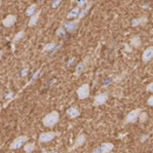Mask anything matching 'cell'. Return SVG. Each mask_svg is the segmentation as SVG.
<instances>
[{"label":"cell","instance_id":"6da1fadb","mask_svg":"<svg viewBox=\"0 0 153 153\" xmlns=\"http://www.w3.org/2000/svg\"><path fill=\"white\" fill-rule=\"evenodd\" d=\"M59 121V113L57 111H53V112H50L47 115L44 117L42 119V124L44 126L46 127H53L54 125H57V123Z\"/></svg>","mask_w":153,"mask_h":153},{"label":"cell","instance_id":"7a4b0ae2","mask_svg":"<svg viewBox=\"0 0 153 153\" xmlns=\"http://www.w3.org/2000/svg\"><path fill=\"white\" fill-rule=\"evenodd\" d=\"M141 112H143L141 108H135L133 111L128 112V114L125 117V120H124L125 124H133V123H135L139 119V115H140Z\"/></svg>","mask_w":153,"mask_h":153},{"label":"cell","instance_id":"3957f363","mask_svg":"<svg viewBox=\"0 0 153 153\" xmlns=\"http://www.w3.org/2000/svg\"><path fill=\"white\" fill-rule=\"evenodd\" d=\"M27 140H28V137H27V135H19V137H17V138L12 141V144L10 145V149H11V150H18V149H20L24 144L27 143Z\"/></svg>","mask_w":153,"mask_h":153},{"label":"cell","instance_id":"277c9868","mask_svg":"<svg viewBox=\"0 0 153 153\" xmlns=\"http://www.w3.org/2000/svg\"><path fill=\"white\" fill-rule=\"evenodd\" d=\"M76 94H78V98H79L80 100L87 99V98L90 97V85H88V84L81 85V86L76 90Z\"/></svg>","mask_w":153,"mask_h":153},{"label":"cell","instance_id":"5b68a950","mask_svg":"<svg viewBox=\"0 0 153 153\" xmlns=\"http://www.w3.org/2000/svg\"><path fill=\"white\" fill-rule=\"evenodd\" d=\"M58 135V133L56 132H44L39 135V143L44 144V143H48L51 140H53Z\"/></svg>","mask_w":153,"mask_h":153},{"label":"cell","instance_id":"8992f818","mask_svg":"<svg viewBox=\"0 0 153 153\" xmlns=\"http://www.w3.org/2000/svg\"><path fill=\"white\" fill-rule=\"evenodd\" d=\"M85 141H86V135H85V134H79V135L76 138V140H74L73 145H72V146L68 149V152L74 151L76 149L80 147L81 145H84V144H85Z\"/></svg>","mask_w":153,"mask_h":153},{"label":"cell","instance_id":"52a82bcc","mask_svg":"<svg viewBox=\"0 0 153 153\" xmlns=\"http://www.w3.org/2000/svg\"><path fill=\"white\" fill-rule=\"evenodd\" d=\"M108 99V93L104 92V93H99L94 97V101H93V106H100L104 105Z\"/></svg>","mask_w":153,"mask_h":153},{"label":"cell","instance_id":"ba28073f","mask_svg":"<svg viewBox=\"0 0 153 153\" xmlns=\"http://www.w3.org/2000/svg\"><path fill=\"white\" fill-rule=\"evenodd\" d=\"M143 61L144 62H149V61H151L153 59V46H150V47H147L144 52H143Z\"/></svg>","mask_w":153,"mask_h":153},{"label":"cell","instance_id":"9c48e42d","mask_svg":"<svg viewBox=\"0 0 153 153\" xmlns=\"http://www.w3.org/2000/svg\"><path fill=\"white\" fill-rule=\"evenodd\" d=\"M78 25H79V21L78 20H73V21H66L64 24V27L67 32H74L76 28H78Z\"/></svg>","mask_w":153,"mask_h":153},{"label":"cell","instance_id":"30bf717a","mask_svg":"<svg viewBox=\"0 0 153 153\" xmlns=\"http://www.w3.org/2000/svg\"><path fill=\"white\" fill-rule=\"evenodd\" d=\"M16 21H17V16H14V14H8L5 19L2 20V25H4L5 27H11V26H13V25L16 24Z\"/></svg>","mask_w":153,"mask_h":153},{"label":"cell","instance_id":"8fae6325","mask_svg":"<svg viewBox=\"0 0 153 153\" xmlns=\"http://www.w3.org/2000/svg\"><path fill=\"white\" fill-rule=\"evenodd\" d=\"M147 21H149L147 17L143 16V17H139V18H135V19L132 20V26H133V27H137V26H141V25H145Z\"/></svg>","mask_w":153,"mask_h":153},{"label":"cell","instance_id":"7c38bea8","mask_svg":"<svg viewBox=\"0 0 153 153\" xmlns=\"http://www.w3.org/2000/svg\"><path fill=\"white\" fill-rule=\"evenodd\" d=\"M66 114L68 115V118H71V119H76L78 118L79 115H80V111L76 108V107H70L67 111H66Z\"/></svg>","mask_w":153,"mask_h":153},{"label":"cell","instance_id":"4fadbf2b","mask_svg":"<svg viewBox=\"0 0 153 153\" xmlns=\"http://www.w3.org/2000/svg\"><path fill=\"white\" fill-rule=\"evenodd\" d=\"M113 149H114V145H113L112 143H104V144L100 146L101 153H110Z\"/></svg>","mask_w":153,"mask_h":153},{"label":"cell","instance_id":"5bb4252c","mask_svg":"<svg viewBox=\"0 0 153 153\" xmlns=\"http://www.w3.org/2000/svg\"><path fill=\"white\" fill-rule=\"evenodd\" d=\"M92 5H93V2H92V1H90V2L87 4V6H86V7H84V8L81 10V12H80V14H79V17H78V19H76L78 21H79L80 19H82V18H84V17H85V16L88 13V11L91 10Z\"/></svg>","mask_w":153,"mask_h":153},{"label":"cell","instance_id":"9a60e30c","mask_svg":"<svg viewBox=\"0 0 153 153\" xmlns=\"http://www.w3.org/2000/svg\"><path fill=\"white\" fill-rule=\"evenodd\" d=\"M40 12H41V11H37V13L30 18V21H28V26H30V27H33V26H36V25L38 24L39 17H40Z\"/></svg>","mask_w":153,"mask_h":153},{"label":"cell","instance_id":"2e32d148","mask_svg":"<svg viewBox=\"0 0 153 153\" xmlns=\"http://www.w3.org/2000/svg\"><path fill=\"white\" fill-rule=\"evenodd\" d=\"M36 13H37V4L30 5V6L27 7L26 12H25V14H26L27 17H32V16H34Z\"/></svg>","mask_w":153,"mask_h":153},{"label":"cell","instance_id":"e0dca14e","mask_svg":"<svg viewBox=\"0 0 153 153\" xmlns=\"http://www.w3.org/2000/svg\"><path fill=\"white\" fill-rule=\"evenodd\" d=\"M130 42H131V46L134 47V48H138V47L141 46V40H140L139 36H133L130 40Z\"/></svg>","mask_w":153,"mask_h":153},{"label":"cell","instance_id":"ac0fdd59","mask_svg":"<svg viewBox=\"0 0 153 153\" xmlns=\"http://www.w3.org/2000/svg\"><path fill=\"white\" fill-rule=\"evenodd\" d=\"M79 14H80V7L76 6V7H74L72 11H70V13L67 14V18H68V19H74V18L78 19Z\"/></svg>","mask_w":153,"mask_h":153},{"label":"cell","instance_id":"d6986e66","mask_svg":"<svg viewBox=\"0 0 153 153\" xmlns=\"http://www.w3.org/2000/svg\"><path fill=\"white\" fill-rule=\"evenodd\" d=\"M25 152L26 153H32L34 150H36V145H34V143H27V144H25Z\"/></svg>","mask_w":153,"mask_h":153},{"label":"cell","instance_id":"ffe728a7","mask_svg":"<svg viewBox=\"0 0 153 153\" xmlns=\"http://www.w3.org/2000/svg\"><path fill=\"white\" fill-rule=\"evenodd\" d=\"M56 48V44L54 42H48V44H46L45 46H44V51L45 52H50V51H53Z\"/></svg>","mask_w":153,"mask_h":153},{"label":"cell","instance_id":"44dd1931","mask_svg":"<svg viewBox=\"0 0 153 153\" xmlns=\"http://www.w3.org/2000/svg\"><path fill=\"white\" fill-rule=\"evenodd\" d=\"M24 36H25V32H24V31H20V32H18V33L16 34V37L13 38V44H14V42H18L20 39L24 38Z\"/></svg>","mask_w":153,"mask_h":153},{"label":"cell","instance_id":"7402d4cb","mask_svg":"<svg viewBox=\"0 0 153 153\" xmlns=\"http://www.w3.org/2000/svg\"><path fill=\"white\" fill-rule=\"evenodd\" d=\"M88 2H90L88 0H76V5H78V7H80V8L86 7Z\"/></svg>","mask_w":153,"mask_h":153},{"label":"cell","instance_id":"603a6c76","mask_svg":"<svg viewBox=\"0 0 153 153\" xmlns=\"http://www.w3.org/2000/svg\"><path fill=\"white\" fill-rule=\"evenodd\" d=\"M139 120H140V123L146 121V120H147V113H146V112H141L140 115H139Z\"/></svg>","mask_w":153,"mask_h":153},{"label":"cell","instance_id":"cb8c5ba5","mask_svg":"<svg viewBox=\"0 0 153 153\" xmlns=\"http://www.w3.org/2000/svg\"><path fill=\"white\" fill-rule=\"evenodd\" d=\"M84 66H85V64H79V65L76 66V74H78V73H80V72L84 70Z\"/></svg>","mask_w":153,"mask_h":153},{"label":"cell","instance_id":"d4e9b609","mask_svg":"<svg viewBox=\"0 0 153 153\" xmlns=\"http://www.w3.org/2000/svg\"><path fill=\"white\" fill-rule=\"evenodd\" d=\"M61 1H62V0H53V2H52V8H57L58 6L61 4Z\"/></svg>","mask_w":153,"mask_h":153},{"label":"cell","instance_id":"484cf974","mask_svg":"<svg viewBox=\"0 0 153 153\" xmlns=\"http://www.w3.org/2000/svg\"><path fill=\"white\" fill-rule=\"evenodd\" d=\"M61 34H62V36L65 34V30H64L62 27H59V28H58V31H57V36L59 37V36H61Z\"/></svg>","mask_w":153,"mask_h":153},{"label":"cell","instance_id":"4316f807","mask_svg":"<svg viewBox=\"0 0 153 153\" xmlns=\"http://www.w3.org/2000/svg\"><path fill=\"white\" fill-rule=\"evenodd\" d=\"M146 91H147V92H153V81L150 82V84L146 86Z\"/></svg>","mask_w":153,"mask_h":153},{"label":"cell","instance_id":"83f0119b","mask_svg":"<svg viewBox=\"0 0 153 153\" xmlns=\"http://www.w3.org/2000/svg\"><path fill=\"white\" fill-rule=\"evenodd\" d=\"M147 105L149 106H153V96H151L147 99Z\"/></svg>","mask_w":153,"mask_h":153},{"label":"cell","instance_id":"f1b7e54d","mask_svg":"<svg viewBox=\"0 0 153 153\" xmlns=\"http://www.w3.org/2000/svg\"><path fill=\"white\" fill-rule=\"evenodd\" d=\"M93 153H101V150H100V147H97V149H94Z\"/></svg>","mask_w":153,"mask_h":153},{"label":"cell","instance_id":"f546056e","mask_svg":"<svg viewBox=\"0 0 153 153\" xmlns=\"http://www.w3.org/2000/svg\"><path fill=\"white\" fill-rule=\"evenodd\" d=\"M125 47H126V51H128V52H131V51H132L130 46H127V45H125Z\"/></svg>","mask_w":153,"mask_h":153},{"label":"cell","instance_id":"4dcf8cb0","mask_svg":"<svg viewBox=\"0 0 153 153\" xmlns=\"http://www.w3.org/2000/svg\"><path fill=\"white\" fill-rule=\"evenodd\" d=\"M38 1H40V0H38Z\"/></svg>","mask_w":153,"mask_h":153}]
</instances>
